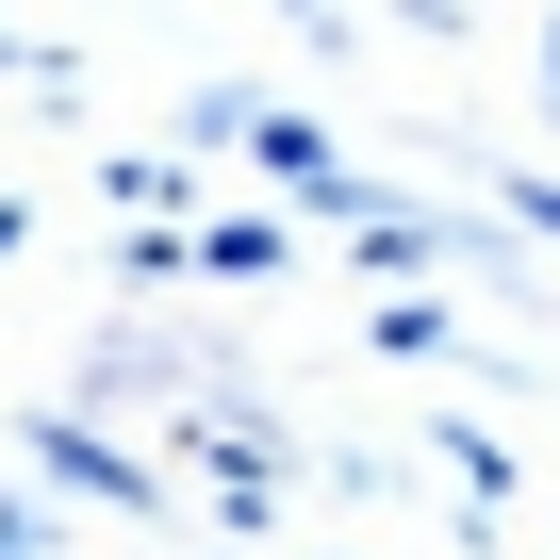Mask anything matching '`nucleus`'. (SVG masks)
Segmentation results:
<instances>
[{
    "label": "nucleus",
    "instance_id": "nucleus-5",
    "mask_svg": "<svg viewBox=\"0 0 560 560\" xmlns=\"http://www.w3.org/2000/svg\"><path fill=\"white\" fill-rule=\"evenodd\" d=\"M0 67H34V83H67V67H50V50H18V34H0Z\"/></svg>",
    "mask_w": 560,
    "mask_h": 560
},
{
    "label": "nucleus",
    "instance_id": "nucleus-4",
    "mask_svg": "<svg viewBox=\"0 0 560 560\" xmlns=\"http://www.w3.org/2000/svg\"><path fill=\"white\" fill-rule=\"evenodd\" d=\"M0 560H50V511H0Z\"/></svg>",
    "mask_w": 560,
    "mask_h": 560
},
{
    "label": "nucleus",
    "instance_id": "nucleus-6",
    "mask_svg": "<svg viewBox=\"0 0 560 560\" xmlns=\"http://www.w3.org/2000/svg\"><path fill=\"white\" fill-rule=\"evenodd\" d=\"M0 247H18V198H0Z\"/></svg>",
    "mask_w": 560,
    "mask_h": 560
},
{
    "label": "nucleus",
    "instance_id": "nucleus-1",
    "mask_svg": "<svg viewBox=\"0 0 560 560\" xmlns=\"http://www.w3.org/2000/svg\"><path fill=\"white\" fill-rule=\"evenodd\" d=\"M83 380H100V396H132V412H182L214 363H198L182 330H100V347H83Z\"/></svg>",
    "mask_w": 560,
    "mask_h": 560
},
{
    "label": "nucleus",
    "instance_id": "nucleus-3",
    "mask_svg": "<svg viewBox=\"0 0 560 560\" xmlns=\"http://www.w3.org/2000/svg\"><path fill=\"white\" fill-rule=\"evenodd\" d=\"M182 264H198V280H280L298 231H280V214H214V231H182Z\"/></svg>",
    "mask_w": 560,
    "mask_h": 560
},
{
    "label": "nucleus",
    "instance_id": "nucleus-2",
    "mask_svg": "<svg viewBox=\"0 0 560 560\" xmlns=\"http://www.w3.org/2000/svg\"><path fill=\"white\" fill-rule=\"evenodd\" d=\"M34 462H50V494H100V511H149V462H132V445H100L83 412H50V429H34Z\"/></svg>",
    "mask_w": 560,
    "mask_h": 560
}]
</instances>
